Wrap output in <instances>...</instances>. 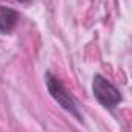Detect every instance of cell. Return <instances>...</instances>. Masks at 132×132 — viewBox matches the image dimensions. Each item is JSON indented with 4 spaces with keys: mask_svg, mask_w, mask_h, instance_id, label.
I'll return each mask as SVG.
<instances>
[{
    "mask_svg": "<svg viewBox=\"0 0 132 132\" xmlns=\"http://www.w3.org/2000/svg\"><path fill=\"white\" fill-rule=\"evenodd\" d=\"M92 90H93V95L96 98V101L109 109V110H113L121 101H123V96H121V92L107 79L104 78L103 75L96 73L93 76V82H92Z\"/></svg>",
    "mask_w": 132,
    "mask_h": 132,
    "instance_id": "2",
    "label": "cell"
},
{
    "mask_svg": "<svg viewBox=\"0 0 132 132\" xmlns=\"http://www.w3.org/2000/svg\"><path fill=\"white\" fill-rule=\"evenodd\" d=\"M45 86H47V90L51 95V98L64 110H67L69 113H72L73 117H76L81 121V113H79L78 104H76L75 98L70 95V92L64 87V84L61 82V79H57L51 72H47L45 73Z\"/></svg>",
    "mask_w": 132,
    "mask_h": 132,
    "instance_id": "1",
    "label": "cell"
},
{
    "mask_svg": "<svg viewBox=\"0 0 132 132\" xmlns=\"http://www.w3.org/2000/svg\"><path fill=\"white\" fill-rule=\"evenodd\" d=\"M19 22V13L13 8L0 6V31L2 33H10L16 28Z\"/></svg>",
    "mask_w": 132,
    "mask_h": 132,
    "instance_id": "3",
    "label": "cell"
},
{
    "mask_svg": "<svg viewBox=\"0 0 132 132\" xmlns=\"http://www.w3.org/2000/svg\"><path fill=\"white\" fill-rule=\"evenodd\" d=\"M16 2H20V3H28V2H31V0H16Z\"/></svg>",
    "mask_w": 132,
    "mask_h": 132,
    "instance_id": "4",
    "label": "cell"
}]
</instances>
